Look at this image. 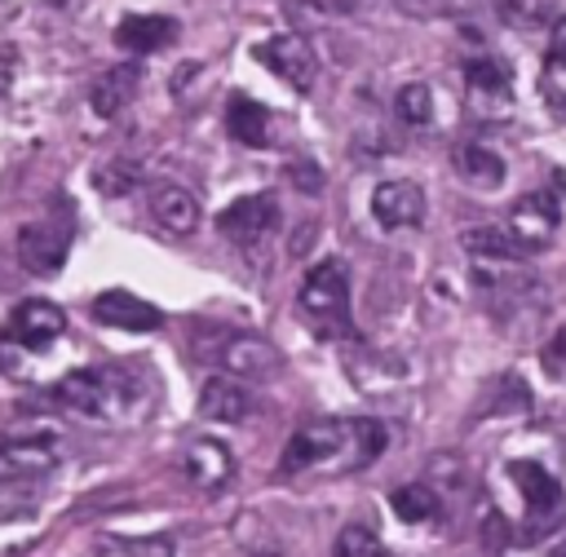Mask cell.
Returning a JSON list of instances; mask_svg holds the SVG:
<instances>
[{"label": "cell", "instance_id": "1", "mask_svg": "<svg viewBox=\"0 0 566 557\" xmlns=\"http://www.w3.org/2000/svg\"><path fill=\"white\" fill-rule=\"evenodd\" d=\"M389 433L380 420H314V424H301L283 455H279V469L283 473H301V469H318V464H336V469H367L380 451H385Z\"/></svg>", "mask_w": 566, "mask_h": 557}, {"label": "cell", "instance_id": "2", "mask_svg": "<svg viewBox=\"0 0 566 557\" xmlns=\"http://www.w3.org/2000/svg\"><path fill=\"white\" fill-rule=\"evenodd\" d=\"M53 398L88 420H133L142 407V385L119 367H80L53 385Z\"/></svg>", "mask_w": 566, "mask_h": 557}, {"label": "cell", "instance_id": "3", "mask_svg": "<svg viewBox=\"0 0 566 557\" xmlns=\"http://www.w3.org/2000/svg\"><path fill=\"white\" fill-rule=\"evenodd\" d=\"M296 305H301V314L310 318V327L318 336H349V274H345V261H336V256L318 261L301 278Z\"/></svg>", "mask_w": 566, "mask_h": 557}, {"label": "cell", "instance_id": "4", "mask_svg": "<svg viewBox=\"0 0 566 557\" xmlns=\"http://www.w3.org/2000/svg\"><path fill=\"white\" fill-rule=\"evenodd\" d=\"M203 358L217 362L226 376H239L248 385L256 380H274L283 371V354L256 336V332H234V327H212V340H199Z\"/></svg>", "mask_w": 566, "mask_h": 557}, {"label": "cell", "instance_id": "5", "mask_svg": "<svg viewBox=\"0 0 566 557\" xmlns=\"http://www.w3.org/2000/svg\"><path fill=\"white\" fill-rule=\"evenodd\" d=\"M71 217L57 212V217H44V221H27L18 230V261L31 270V274H57L66 252H71Z\"/></svg>", "mask_w": 566, "mask_h": 557}, {"label": "cell", "instance_id": "6", "mask_svg": "<svg viewBox=\"0 0 566 557\" xmlns=\"http://www.w3.org/2000/svg\"><path fill=\"white\" fill-rule=\"evenodd\" d=\"M513 482L522 486V495H526V522H531V530L535 535H544V530H553L557 522H562V513H566V491H562V482L544 469V464H535V460H513Z\"/></svg>", "mask_w": 566, "mask_h": 557}, {"label": "cell", "instance_id": "7", "mask_svg": "<svg viewBox=\"0 0 566 557\" xmlns=\"http://www.w3.org/2000/svg\"><path fill=\"white\" fill-rule=\"evenodd\" d=\"M557 225H562V203H557L553 190H531V195H522V199L509 208V217H504V230L522 243V252L548 248L553 234H557Z\"/></svg>", "mask_w": 566, "mask_h": 557}, {"label": "cell", "instance_id": "8", "mask_svg": "<svg viewBox=\"0 0 566 557\" xmlns=\"http://www.w3.org/2000/svg\"><path fill=\"white\" fill-rule=\"evenodd\" d=\"M256 57H261L283 84H292L296 93H310L314 80H318V57H314L310 40L296 35V31H279V35H270L265 44H256Z\"/></svg>", "mask_w": 566, "mask_h": 557}, {"label": "cell", "instance_id": "9", "mask_svg": "<svg viewBox=\"0 0 566 557\" xmlns=\"http://www.w3.org/2000/svg\"><path fill=\"white\" fill-rule=\"evenodd\" d=\"M274 221H279L274 195H243V199H234V203L217 217V230H221L230 243H239V248H256V243L274 230Z\"/></svg>", "mask_w": 566, "mask_h": 557}, {"label": "cell", "instance_id": "10", "mask_svg": "<svg viewBox=\"0 0 566 557\" xmlns=\"http://www.w3.org/2000/svg\"><path fill=\"white\" fill-rule=\"evenodd\" d=\"M464 88H469V111L478 115H504L513 102V80L509 66L495 57H469L464 62Z\"/></svg>", "mask_w": 566, "mask_h": 557}, {"label": "cell", "instance_id": "11", "mask_svg": "<svg viewBox=\"0 0 566 557\" xmlns=\"http://www.w3.org/2000/svg\"><path fill=\"white\" fill-rule=\"evenodd\" d=\"M371 217L385 230H407L424 221V190L411 177H389L371 190Z\"/></svg>", "mask_w": 566, "mask_h": 557}, {"label": "cell", "instance_id": "12", "mask_svg": "<svg viewBox=\"0 0 566 557\" xmlns=\"http://www.w3.org/2000/svg\"><path fill=\"white\" fill-rule=\"evenodd\" d=\"M66 327V314L44 301V296H31V301H18L13 314H9V340L13 345H27V349H44L62 336Z\"/></svg>", "mask_w": 566, "mask_h": 557}, {"label": "cell", "instance_id": "13", "mask_svg": "<svg viewBox=\"0 0 566 557\" xmlns=\"http://www.w3.org/2000/svg\"><path fill=\"white\" fill-rule=\"evenodd\" d=\"M93 318L106 323V327H119V332H155V327L164 323V314H159L150 301L133 296L128 287H106V292L93 301Z\"/></svg>", "mask_w": 566, "mask_h": 557}, {"label": "cell", "instance_id": "14", "mask_svg": "<svg viewBox=\"0 0 566 557\" xmlns=\"http://www.w3.org/2000/svg\"><path fill=\"white\" fill-rule=\"evenodd\" d=\"M252 411V389L239 376H208L199 389V416L203 420H221V424H239Z\"/></svg>", "mask_w": 566, "mask_h": 557}, {"label": "cell", "instance_id": "15", "mask_svg": "<svg viewBox=\"0 0 566 557\" xmlns=\"http://www.w3.org/2000/svg\"><path fill=\"white\" fill-rule=\"evenodd\" d=\"M181 473H186L199 491H221V486L230 482V473H234V460H230L226 442H217V438H195V442L186 446V455H181Z\"/></svg>", "mask_w": 566, "mask_h": 557}, {"label": "cell", "instance_id": "16", "mask_svg": "<svg viewBox=\"0 0 566 557\" xmlns=\"http://www.w3.org/2000/svg\"><path fill=\"white\" fill-rule=\"evenodd\" d=\"M137 88H142V66H137V62H119V66H111V71H102V75L93 80L88 102H93V111H97L102 119H115V115L137 97Z\"/></svg>", "mask_w": 566, "mask_h": 557}, {"label": "cell", "instance_id": "17", "mask_svg": "<svg viewBox=\"0 0 566 557\" xmlns=\"http://www.w3.org/2000/svg\"><path fill=\"white\" fill-rule=\"evenodd\" d=\"M150 217L168 230V234H190L199 225V199L177 186V181H159L150 190Z\"/></svg>", "mask_w": 566, "mask_h": 557}, {"label": "cell", "instance_id": "18", "mask_svg": "<svg viewBox=\"0 0 566 557\" xmlns=\"http://www.w3.org/2000/svg\"><path fill=\"white\" fill-rule=\"evenodd\" d=\"M0 464L9 477H22V473H44L57 464V446H53V433H9L4 438V451H0Z\"/></svg>", "mask_w": 566, "mask_h": 557}, {"label": "cell", "instance_id": "19", "mask_svg": "<svg viewBox=\"0 0 566 557\" xmlns=\"http://www.w3.org/2000/svg\"><path fill=\"white\" fill-rule=\"evenodd\" d=\"M172 40H177V22L164 18V13H133V18H124L115 27V44L124 53H155V49H164Z\"/></svg>", "mask_w": 566, "mask_h": 557}, {"label": "cell", "instance_id": "20", "mask_svg": "<svg viewBox=\"0 0 566 557\" xmlns=\"http://www.w3.org/2000/svg\"><path fill=\"white\" fill-rule=\"evenodd\" d=\"M451 164H455V172L469 181V186H478V190H495L500 181H504V159L491 150V146H478V141H464V146H455L451 150Z\"/></svg>", "mask_w": 566, "mask_h": 557}, {"label": "cell", "instance_id": "21", "mask_svg": "<svg viewBox=\"0 0 566 557\" xmlns=\"http://www.w3.org/2000/svg\"><path fill=\"white\" fill-rule=\"evenodd\" d=\"M226 128H230L234 141H243V146H252V150H261V146L270 141V115H265V106L252 102V97H243V93L230 97V106H226Z\"/></svg>", "mask_w": 566, "mask_h": 557}, {"label": "cell", "instance_id": "22", "mask_svg": "<svg viewBox=\"0 0 566 557\" xmlns=\"http://www.w3.org/2000/svg\"><path fill=\"white\" fill-rule=\"evenodd\" d=\"M460 243H464L469 256H478V261H495V265H509V261L526 256L522 243H517L504 225H473V230L460 234Z\"/></svg>", "mask_w": 566, "mask_h": 557}, {"label": "cell", "instance_id": "23", "mask_svg": "<svg viewBox=\"0 0 566 557\" xmlns=\"http://www.w3.org/2000/svg\"><path fill=\"white\" fill-rule=\"evenodd\" d=\"M97 557H177V544L168 535H102Z\"/></svg>", "mask_w": 566, "mask_h": 557}, {"label": "cell", "instance_id": "24", "mask_svg": "<svg viewBox=\"0 0 566 557\" xmlns=\"http://www.w3.org/2000/svg\"><path fill=\"white\" fill-rule=\"evenodd\" d=\"M389 508H394L402 522H433L442 504H438V491H433V486L407 482V486H398V491L389 495Z\"/></svg>", "mask_w": 566, "mask_h": 557}, {"label": "cell", "instance_id": "25", "mask_svg": "<svg viewBox=\"0 0 566 557\" xmlns=\"http://www.w3.org/2000/svg\"><path fill=\"white\" fill-rule=\"evenodd\" d=\"M394 115H398L407 128H424V124L433 119V93H429V84H420V80L402 84V88L394 93Z\"/></svg>", "mask_w": 566, "mask_h": 557}, {"label": "cell", "instance_id": "26", "mask_svg": "<svg viewBox=\"0 0 566 557\" xmlns=\"http://www.w3.org/2000/svg\"><path fill=\"white\" fill-rule=\"evenodd\" d=\"M336 557H389V553H385V544H380L367 526H354V522H349V526L336 535Z\"/></svg>", "mask_w": 566, "mask_h": 557}, {"label": "cell", "instance_id": "27", "mask_svg": "<svg viewBox=\"0 0 566 557\" xmlns=\"http://www.w3.org/2000/svg\"><path fill=\"white\" fill-rule=\"evenodd\" d=\"M137 181H142V168L133 159H111L106 168H97V190L106 195H128Z\"/></svg>", "mask_w": 566, "mask_h": 557}, {"label": "cell", "instance_id": "28", "mask_svg": "<svg viewBox=\"0 0 566 557\" xmlns=\"http://www.w3.org/2000/svg\"><path fill=\"white\" fill-rule=\"evenodd\" d=\"M495 9L513 22V27H539L553 18V0H495Z\"/></svg>", "mask_w": 566, "mask_h": 557}, {"label": "cell", "instance_id": "29", "mask_svg": "<svg viewBox=\"0 0 566 557\" xmlns=\"http://www.w3.org/2000/svg\"><path fill=\"white\" fill-rule=\"evenodd\" d=\"M287 177H292V186H296L301 195H318V190H323V168H314V164H305V159H292V164H287Z\"/></svg>", "mask_w": 566, "mask_h": 557}, {"label": "cell", "instance_id": "30", "mask_svg": "<svg viewBox=\"0 0 566 557\" xmlns=\"http://www.w3.org/2000/svg\"><path fill=\"white\" fill-rule=\"evenodd\" d=\"M553 66H562L566 62V18H557L553 22V57H548Z\"/></svg>", "mask_w": 566, "mask_h": 557}, {"label": "cell", "instance_id": "31", "mask_svg": "<svg viewBox=\"0 0 566 557\" xmlns=\"http://www.w3.org/2000/svg\"><path fill=\"white\" fill-rule=\"evenodd\" d=\"M482 535H486V544H504V517L500 513H486L482 517Z\"/></svg>", "mask_w": 566, "mask_h": 557}, {"label": "cell", "instance_id": "32", "mask_svg": "<svg viewBox=\"0 0 566 557\" xmlns=\"http://www.w3.org/2000/svg\"><path fill=\"white\" fill-rule=\"evenodd\" d=\"M562 358H566V327H562V332L548 340V349H544V362H548V367H562Z\"/></svg>", "mask_w": 566, "mask_h": 557}, {"label": "cell", "instance_id": "33", "mask_svg": "<svg viewBox=\"0 0 566 557\" xmlns=\"http://www.w3.org/2000/svg\"><path fill=\"white\" fill-rule=\"evenodd\" d=\"M562 115H566V102H562Z\"/></svg>", "mask_w": 566, "mask_h": 557}]
</instances>
